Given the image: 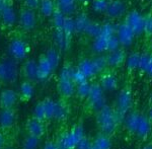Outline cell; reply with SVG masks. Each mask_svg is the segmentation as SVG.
I'll list each match as a JSON object with an SVG mask.
<instances>
[{
    "label": "cell",
    "mask_w": 152,
    "mask_h": 149,
    "mask_svg": "<svg viewBox=\"0 0 152 149\" xmlns=\"http://www.w3.org/2000/svg\"><path fill=\"white\" fill-rule=\"evenodd\" d=\"M78 1H80L82 4H88L91 0H78Z\"/></svg>",
    "instance_id": "cell-53"
},
{
    "label": "cell",
    "mask_w": 152,
    "mask_h": 149,
    "mask_svg": "<svg viewBox=\"0 0 152 149\" xmlns=\"http://www.w3.org/2000/svg\"><path fill=\"white\" fill-rule=\"evenodd\" d=\"M116 31H117V28L114 24L112 23H107L100 26L99 34H102V35H104V36H107V37H111L116 34Z\"/></svg>",
    "instance_id": "cell-40"
},
{
    "label": "cell",
    "mask_w": 152,
    "mask_h": 149,
    "mask_svg": "<svg viewBox=\"0 0 152 149\" xmlns=\"http://www.w3.org/2000/svg\"><path fill=\"white\" fill-rule=\"evenodd\" d=\"M151 130H152V123L150 122V120L148 119L146 114H141L135 135L138 138H140L141 140H146L149 137V135H150Z\"/></svg>",
    "instance_id": "cell-20"
},
{
    "label": "cell",
    "mask_w": 152,
    "mask_h": 149,
    "mask_svg": "<svg viewBox=\"0 0 152 149\" xmlns=\"http://www.w3.org/2000/svg\"><path fill=\"white\" fill-rule=\"evenodd\" d=\"M37 65H38V80L48 79L54 71L53 66L51 65L45 54L40 56L39 60L37 61Z\"/></svg>",
    "instance_id": "cell-16"
},
{
    "label": "cell",
    "mask_w": 152,
    "mask_h": 149,
    "mask_svg": "<svg viewBox=\"0 0 152 149\" xmlns=\"http://www.w3.org/2000/svg\"><path fill=\"white\" fill-rule=\"evenodd\" d=\"M132 104H133L132 89L130 86H125L118 93L116 107H115V110H116L117 114L119 115L121 120L124 119L126 115L131 111Z\"/></svg>",
    "instance_id": "cell-3"
},
{
    "label": "cell",
    "mask_w": 152,
    "mask_h": 149,
    "mask_svg": "<svg viewBox=\"0 0 152 149\" xmlns=\"http://www.w3.org/2000/svg\"><path fill=\"white\" fill-rule=\"evenodd\" d=\"M74 69H75V67H73L70 63H66V64L62 67V69L60 70V73H59L58 78L72 79V75H73V71H74Z\"/></svg>",
    "instance_id": "cell-39"
},
{
    "label": "cell",
    "mask_w": 152,
    "mask_h": 149,
    "mask_svg": "<svg viewBox=\"0 0 152 149\" xmlns=\"http://www.w3.org/2000/svg\"><path fill=\"white\" fill-rule=\"evenodd\" d=\"M41 0H24V5L28 8L35 9L39 6Z\"/></svg>",
    "instance_id": "cell-46"
},
{
    "label": "cell",
    "mask_w": 152,
    "mask_h": 149,
    "mask_svg": "<svg viewBox=\"0 0 152 149\" xmlns=\"http://www.w3.org/2000/svg\"><path fill=\"white\" fill-rule=\"evenodd\" d=\"M26 134L31 136H35L38 138H43L46 134V124L45 121L36 118V117H31L26 120Z\"/></svg>",
    "instance_id": "cell-8"
},
{
    "label": "cell",
    "mask_w": 152,
    "mask_h": 149,
    "mask_svg": "<svg viewBox=\"0 0 152 149\" xmlns=\"http://www.w3.org/2000/svg\"><path fill=\"white\" fill-rule=\"evenodd\" d=\"M66 18H67V15H65V14L62 13L60 10H58L57 7H56V10L52 15V23H53V26H54V28H55V30L63 31Z\"/></svg>",
    "instance_id": "cell-33"
},
{
    "label": "cell",
    "mask_w": 152,
    "mask_h": 149,
    "mask_svg": "<svg viewBox=\"0 0 152 149\" xmlns=\"http://www.w3.org/2000/svg\"><path fill=\"white\" fill-rule=\"evenodd\" d=\"M151 11H152V10H151Z\"/></svg>",
    "instance_id": "cell-59"
},
{
    "label": "cell",
    "mask_w": 152,
    "mask_h": 149,
    "mask_svg": "<svg viewBox=\"0 0 152 149\" xmlns=\"http://www.w3.org/2000/svg\"><path fill=\"white\" fill-rule=\"evenodd\" d=\"M7 3H9V2L5 1V0H0V12H1V10L4 8V6H5Z\"/></svg>",
    "instance_id": "cell-49"
},
{
    "label": "cell",
    "mask_w": 152,
    "mask_h": 149,
    "mask_svg": "<svg viewBox=\"0 0 152 149\" xmlns=\"http://www.w3.org/2000/svg\"><path fill=\"white\" fill-rule=\"evenodd\" d=\"M18 77V68L14 60L0 61V81L12 83Z\"/></svg>",
    "instance_id": "cell-6"
},
{
    "label": "cell",
    "mask_w": 152,
    "mask_h": 149,
    "mask_svg": "<svg viewBox=\"0 0 152 149\" xmlns=\"http://www.w3.org/2000/svg\"><path fill=\"white\" fill-rule=\"evenodd\" d=\"M83 136H84L83 126L81 124H77L69 130L61 133L55 142L60 149H75L76 145Z\"/></svg>",
    "instance_id": "cell-2"
},
{
    "label": "cell",
    "mask_w": 152,
    "mask_h": 149,
    "mask_svg": "<svg viewBox=\"0 0 152 149\" xmlns=\"http://www.w3.org/2000/svg\"><path fill=\"white\" fill-rule=\"evenodd\" d=\"M127 23L130 26L132 31H134L135 36L141 35L143 34V28H144V15L139 12L138 10H131L127 14V16L124 19Z\"/></svg>",
    "instance_id": "cell-10"
},
{
    "label": "cell",
    "mask_w": 152,
    "mask_h": 149,
    "mask_svg": "<svg viewBox=\"0 0 152 149\" xmlns=\"http://www.w3.org/2000/svg\"><path fill=\"white\" fill-rule=\"evenodd\" d=\"M121 44L119 42V39H118L117 35L111 36L109 39H107V52H112V51H115L117 49L120 48Z\"/></svg>",
    "instance_id": "cell-43"
},
{
    "label": "cell",
    "mask_w": 152,
    "mask_h": 149,
    "mask_svg": "<svg viewBox=\"0 0 152 149\" xmlns=\"http://www.w3.org/2000/svg\"><path fill=\"white\" fill-rule=\"evenodd\" d=\"M149 104H150V106H152V90L150 92V96H149Z\"/></svg>",
    "instance_id": "cell-54"
},
{
    "label": "cell",
    "mask_w": 152,
    "mask_h": 149,
    "mask_svg": "<svg viewBox=\"0 0 152 149\" xmlns=\"http://www.w3.org/2000/svg\"><path fill=\"white\" fill-rule=\"evenodd\" d=\"M152 62V55L150 53H143L140 54V59H139V66L138 69L142 72L147 73L149 66Z\"/></svg>",
    "instance_id": "cell-36"
},
{
    "label": "cell",
    "mask_w": 152,
    "mask_h": 149,
    "mask_svg": "<svg viewBox=\"0 0 152 149\" xmlns=\"http://www.w3.org/2000/svg\"><path fill=\"white\" fill-rule=\"evenodd\" d=\"M70 116V107L67 102V99H61L59 101H56L55 107V115L54 120L58 122H65L67 121Z\"/></svg>",
    "instance_id": "cell-22"
},
{
    "label": "cell",
    "mask_w": 152,
    "mask_h": 149,
    "mask_svg": "<svg viewBox=\"0 0 152 149\" xmlns=\"http://www.w3.org/2000/svg\"><path fill=\"white\" fill-rule=\"evenodd\" d=\"M56 7L65 15H70L75 9L76 0H56Z\"/></svg>",
    "instance_id": "cell-29"
},
{
    "label": "cell",
    "mask_w": 152,
    "mask_h": 149,
    "mask_svg": "<svg viewBox=\"0 0 152 149\" xmlns=\"http://www.w3.org/2000/svg\"><path fill=\"white\" fill-rule=\"evenodd\" d=\"M85 101H86L88 107L94 112H97L107 104L104 90L102 88L99 82L90 83L89 93Z\"/></svg>",
    "instance_id": "cell-4"
},
{
    "label": "cell",
    "mask_w": 152,
    "mask_h": 149,
    "mask_svg": "<svg viewBox=\"0 0 152 149\" xmlns=\"http://www.w3.org/2000/svg\"><path fill=\"white\" fill-rule=\"evenodd\" d=\"M57 89L60 96L64 99H68L75 94L76 84L72 79H65V78H58Z\"/></svg>",
    "instance_id": "cell-15"
},
{
    "label": "cell",
    "mask_w": 152,
    "mask_h": 149,
    "mask_svg": "<svg viewBox=\"0 0 152 149\" xmlns=\"http://www.w3.org/2000/svg\"><path fill=\"white\" fill-rule=\"evenodd\" d=\"M76 67L83 73V75H84L87 79H89V78L99 74L94 59H83L78 63V65L76 66Z\"/></svg>",
    "instance_id": "cell-24"
},
{
    "label": "cell",
    "mask_w": 152,
    "mask_h": 149,
    "mask_svg": "<svg viewBox=\"0 0 152 149\" xmlns=\"http://www.w3.org/2000/svg\"><path fill=\"white\" fill-rule=\"evenodd\" d=\"M20 73L26 78V80L28 81H36L38 80V65L37 61L34 59H28L24 61V63L21 65Z\"/></svg>",
    "instance_id": "cell-18"
},
{
    "label": "cell",
    "mask_w": 152,
    "mask_h": 149,
    "mask_svg": "<svg viewBox=\"0 0 152 149\" xmlns=\"http://www.w3.org/2000/svg\"><path fill=\"white\" fill-rule=\"evenodd\" d=\"M89 89H90V83L88 80H86V81H84V82L76 84L75 94L79 97V99H86V97L88 96V93H89Z\"/></svg>",
    "instance_id": "cell-35"
},
{
    "label": "cell",
    "mask_w": 152,
    "mask_h": 149,
    "mask_svg": "<svg viewBox=\"0 0 152 149\" xmlns=\"http://www.w3.org/2000/svg\"><path fill=\"white\" fill-rule=\"evenodd\" d=\"M147 73H148L149 75L152 77V62H151V64L150 66H149V68H148V70H147Z\"/></svg>",
    "instance_id": "cell-52"
},
{
    "label": "cell",
    "mask_w": 152,
    "mask_h": 149,
    "mask_svg": "<svg viewBox=\"0 0 152 149\" xmlns=\"http://www.w3.org/2000/svg\"><path fill=\"white\" fill-rule=\"evenodd\" d=\"M0 19H1L2 24L6 28H10L15 24L18 18H16V12L14 10L11 2L7 3L0 12Z\"/></svg>",
    "instance_id": "cell-21"
},
{
    "label": "cell",
    "mask_w": 152,
    "mask_h": 149,
    "mask_svg": "<svg viewBox=\"0 0 152 149\" xmlns=\"http://www.w3.org/2000/svg\"><path fill=\"white\" fill-rule=\"evenodd\" d=\"M39 6L41 14L45 18H52L56 10V2L54 0H41Z\"/></svg>",
    "instance_id": "cell-28"
},
{
    "label": "cell",
    "mask_w": 152,
    "mask_h": 149,
    "mask_svg": "<svg viewBox=\"0 0 152 149\" xmlns=\"http://www.w3.org/2000/svg\"><path fill=\"white\" fill-rule=\"evenodd\" d=\"M91 146H92V141L84 135L80 139V141L78 142L77 145H76L75 149H89Z\"/></svg>",
    "instance_id": "cell-45"
},
{
    "label": "cell",
    "mask_w": 152,
    "mask_h": 149,
    "mask_svg": "<svg viewBox=\"0 0 152 149\" xmlns=\"http://www.w3.org/2000/svg\"><path fill=\"white\" fill-rule=\"evenodd\" d=\"M116 35L118 39H119V42L121 44V46H125V47L131 45L135 37L134 31H132L130 26L125 20H123L117 26Z\"/></svg>",
    "instance_id": "cell-13"
},
{
    "label": "cell",
    "mask_w": 152,
    "mask_h": 149,
    "mask_svg": "<svg viewBox=\"0 0 152 149\" xmlns=\"http://www.w3.org/2000/svg\"><path fill=\"white\" fill-rule=\"evenodd\" d=\"M55 107H56V101L50 97H46L43 101L39 102L36 104L34 109V117L42 120V121H49V120H54V115H55Z\"/></svg>",
    "instance_id": "cell-5"
},
{
    "label": "cell",
    "mask_w": 152,
    "mask_h": 149,
    "mask_svg": "<svg viewBox=\"0 0 152 149\" xmlns=\"http://www.w3.org/2000/svg\"><path fill=\"white\" fill-rule=\"evenodd\" d=\"M72 80L74 81L75 84H78V83H81V82L86 81L88 79L83 75V73L80 71L77 67H75L74 71H73V75H72Z\"/></svg>",
    "instance_id": "cell-44"
},
{
    "label": "cell",
    "mask_w": 152,
    "mask_h": 149,
    "mask_svg": "<svg viewBox=\"0 0 152 149\" xmlns=\"http://www.w3.org/2000/svg\"><path fill=\"white\" fill-rule=\"evenodd\" d=\"M140 116L141 113H139L138 111H130L124 118L125 128H126V130L128 131L129 134L135 135L139 120H140Z\"/></svg>",
    "instance_id": "cell-23"
},
{
    "label": "cell",
    "mask_w": 152,
    "mask_h": 149,
    "mask_svg": "<svg viewBox=\"0 0 152 149\" xmlns=\"http://www.w3.org/2000/svg\"><path fill=\"white\" fill-rule=\"evenodd\" d=\"M99 85L104 91H114L119 87V80L112 69H105L100 73Z\"/></svg>",
    "instance_id": "cell-11"
},
{
    "label": "cell",
    "mask_w": 152,
    "mask_h": 149,
    "mask_svg": "<svg viewBox=\"0 0 152 149\" xmlns=\"http://www.w3.org/2000/svg\"><path fill=\"white\" fill-rule=\"evenodd\" d=\"M46 57L48 58V60L50 61L51 65L53 66L54 70L58 67V65L60 64V53H59L58 49L56 48H50L47 52L45 53Z\"/></svg>",
    "instance_id": "cell-34"
},
{
    "label": "cell",
    "mask_w": 152,
    "mask_h": 149,
    "mask_svg": "<svg viewBox=\"0 0 152 149\" xmlns=\"http://www.w3.org/2000/svg\"><path fill=\"white\" fill-rule=\"evenodd\" d=\"M143 34L146 38H152V11L144 15Z\"/></svg>",
    "instance_id": "cell-38"
},
{
    "label": "cell",
    "mask_w": 152,
    "mask_h": 149,
    "mask_svg": "<svg viewBox=\"0 0 152 149\" xmlns=\"http://www.w3.org/2000/svg\"><path fill=\"white\" fill-rule=\"evenodd\" d=\"M89 149H96V148H95V147H94V146H91V147H90Z\"/></svg>",
    "instance_id": "cell-56"
},
{
    "label": "cell",
    "mask_w": 152,
    "mask_h": 149,
    "mask_svg": "<svg viewBox=\"0 0 152 149\" xmlns=\"http://www.w3.org/2000/svg\"><path fill=\"white\" fill-rule=\"evenodd\" d=\"M147 117H148V119L150 120V122L152 123V106H150V107H149V111H148V114H147Z\"/></svg>",
    "instance_id": "cell-50"
},
{
    "label": "cell",
    "mask_w": 152,
    "mask_h": 149,
    "mask_svg": "<svg viewBox=\"0 0 152 149\" xmlns=\"http://www.w3.org/2000/svg\"><path fill=\"white\" fill-rule=\"evenodd\" d=\"M110 37L104 36L102 34H99L95 37L94 44H92V49H94V52L97 53H102L107 51V39Z\"/></svg>",
    "instance_id": "cell-32"
},
{
    "label": "cell",
    "mask_w": 152,
    "mask_h": 149,
    "mask_svg": "<svg viewBox=\"0 0 152 149\" xmlns=\"http://www.w3.org/2000/svg\"><path fill=\"white\" fill-rule=\"evenodd\" d=\"M16 112L14 109H1L0 111V128L2 130L11 129L16 121Z\"/></svg>",
    "instance_id": "cell-17"
},
{
    "label": "cell",
    "mask_w": 152,
    "mask_h": 149,
    "mask_svg": "<svg viewBox=\"0 0 152 149\" xmlns=\"http://www.w3.org/2000/svg\"><path fill=\"white\" fill-rule=\"evenodd\" d=\"M139 59H140V53L133 52L130 54L129 57H127L126 60V66H127V71L130 73H133L138 69L139 66Z\"/></svg>",
    "instance_id": "cell-31"
},
{
    "label": "cell",
    "mask_w": 152,
    "mask_h": 149,
    "mask_svg": "<svg viewBox=\"0 0 152 149\" xmlns=\"http://www.w3.org/2000/svg\"><path fill=\"white\" fill-rule=\"evenodd\" d=\"M99 31H100V24L90 20L87 24L86 28H85L84 33L88 34V35H90V36L96 37L99 34Z\"/></svg>",
    "instance_id": "cell-42"
},
{
    "label": "cell",
    "mask_w": 152,
    "mask_h": 149,
    "mask_svg": "<svg viewBox=\"0 0 152 149\" xmlns=\"http://www.w3.org/2000/svg\"><path fill=\"white\" fill-rule=\"evenodd\" d=\"M43 149H60L58 147V145L56 144L55 141H47L44 144Z\"/></svg>",
    "instance_id": "cell-47"
},
{
    "label": "cell",
    "mask_w": 152,
    "mask_h": 149,
    "mask_svg": "<svg viewBox=\"0 0 152 149\" xmlns=\"http://www.w3.org/2000/svg\"><path fill=\"white\" fill-rule=\"evenodd\" d=\"M35 93V86L33 82L28 80H23L19 85V99L23 102H29Z\"/></svg>",
    "instance_id": "cell-25"
},
{
    "label": "cell",
    "mask_w": 152,
    "mask_h": 149,
    "mask_svg": "<svg viewBox=\"0 0 152 149\" xmlns=\"http://www.w3.org/2000/svg\"><path fill=\"white\" fill-rule=\"evenodd\" d=\"M41 138L26 134L21 142V149H39L41 145Z\"/></svg>",
    "instance_id": "cell-30"
},
{
    "label": "cell",
    "mask_w": 152,
    "mask_h": 149,
    "mask_svg": "<svg viewBox=\"0 0 152 149\" xmlns=\"http://www.w3.org/2000/svg\"><path fill=\"white\" fill-rule=\"evenodd\" d=\"M92 146L96 149H112L113 142L111 136L99 132L92 140Z\"/></svg>",
    "instance_id": "cell-27"
},
{
    "label": "cell",
    "mask_w": 152,
    "mask_h": 149,
    "mask_svg": "<svg viewBox=\"0 0 152 149\" xmlns=\"http://www.w3.org/2000/svg\"><path fill=\"white\" fill-rule=\"evenodd\" d=\"M5 137H4L3 134L0 132V149H3L4 148V145H5Z\"/></svg>",
    "instance_id": "cell-48"
},
{
    "label": "cell",
    "mask_w": 152,
    "mask_h": 149,
    "mask_svg": "<svg viewBox=\"0 0 152 149\" xmlns=\"http://www.w3.org/2000/svg\"><path fill=\"white\" fill-rule=\"evenodd\" d=\"M8 52L14 60H23L29 53V46L23 39L14 38L9 43Z\"/></svg>",
    "instance_id": "cell-7"
},
{
    "label": "cell",
    "mask_w": 152,
    "mask_h": 149,
    "mask_svg": "<svg viewBox=\"0 0 152 149\" xmlns=\"http://www.w3.org/2000/svg\"><path fill=\"white\" fill-rule=\"evenodd\" d=\"M141 149H152V142H148L146 143L145 145L143 146Z\"/></svg>",
    "instance_id": "cell-51"
},
{
    "label": "cell",
    "mask_w": 152,
    "mask_h": 149,
    "mask_svg": "<svg viewBox=\"0 0 152 149\" xmlns=\"http://www.w3.org/2000/svg\"><path fill=\"white\" fill-rule=\"evenodd\" d=\"M152 55V43H151V48H150V52H149Z\"/></svg>",
    "instance_id": "cell-55"
},
{
    "label": "cell",
    "mask_w": 152,
    "mask_h": 149,
    "mask_svg": "<svg viewBox=\"0 0 152 149\" xmlns=\"http://www.w3.org/2000/svg\"><path fill=\"white\" fill-rule=\"evenodd\" d=\"M127 55L124 49L119 48L115 51L109 52L107 55H105V61H107V66L110 69H118L122 66L126 64Z\"/></svg>",
    "instance_id": "cell-9"
},
{
    "label": "cell",
    "mask_w": 152,
    "mask_h": 149,
    "mask_svg": "<svg viewBox=\"0 0 152 149\" xmlns=\"http://www.w3.org/2000/svg\"><path fill=\"white\" fill-rule=\"evenodd\" d=\"M7 149H12V148H7Z\"/></svg>",
    "instance_id": "cell-58"
},
{
    "label": "cell",
    "mask_w": 152,
    "mask_h": 149,
    "mask_svg": "<svg viewBox=\"0 0 152 149\" xmlns=\"http://www.w3.org/2000/svg\"><path fill=\"white\" fill-rule=\"evenodd\" d=\"M5 1H7V2H11V0H5Z\"/></svg>",
    "instance_id": "cell-57"
},
{
    "label": "cell",
    "mask_w": 152,
    "mask_h": 149,
    "mask_svg": "<svg viewBox=\"0 0 152 149\" xmlns=\"http://www.w3.org/2000/svg\"><path fill=\"white\" fill-rule=\"evenodd\" d=\"M109 0H91L92 9L95 12H104L107 10Z\"/></svg>",
    "instance_id": "cell-41"
},
{
    "label": "cell",
    "mask_w": 152,
    "mask_h": 149,
    "mask_svg": "<svg viewBox=\"0 0 152 149\" xmlns=\"http://www.w3.org/2000/svg\"><path fill=\"white\" fill-rule=\"evenodd\" d=\"M125 11L126 6L122 0H109V4L104 13L110 18H119L124 15Z\"/></svg>",
    "instance_id": "cell-19"
},
{
    "label": "cell",
    "mask_w": 152,
    "mask_h": 149,
    "mask_svg": "<svg viewBox=\"0 0 152 149\" xmlns=\"http://www.w3.org/2000/svg\"><path fill=\"white\" fill-rule=\"evenodd\" d=\"M36 23H37V16L34 9L28 8V7L21 9L18 15V24L23 30L24 31L33 30L36 26Z\"/></svg>",
    "instance_id": "cell-12"
},
{
    "label": "cell",
    "mask_w": 152,
    "mask_h": 149,
    "mask_svg": "<svg viewBox=\"0 0 152 149\" xmlns=\"http://www.w3.org/2000/svg\"><path fill=\"white\" fill-rule=\"evenodd\" d=\"M122 120L117 114L115 107L105 104L97 112H95V122L96 126L102 133L113 135L116 132Z\"/></svg>",
    "instance_id": "cell-1"
},
{
    "label": "cell",
    "mask_w": 152,
    "mask_h": 149,
    "mask_svg": "<svg viewBox=\"0 0 152 149\" xmlns=\"http://www.w3.org/2000/svg\"><path fill=\"white\" fill-rule=\"evenodd\" d=\"M71 38L72 36L66 34L64 31H57L55 30V34H54V40H55L56 46L59 50L66 51L70 46Z\"/></svg>",
    "instance_id": "cell-26"
},
{
    "label": "cell",
    "mask_w": 152,
    "mask_h": 149,
    "mask_svg": "<svg viewBox=\"0 0 152 149\" xmlns=\"http://www.w3.org/2000/svg\"><path fill=\"white\" fill-rule=\"evenodd\" d=\"M89 19L85 14H79L74 20L75 23V31L76 33H84L85 28H86Z\"/></svg>",
    "instance_id": "cell-37"
},
{
    "label": "cell",
    "mask_w": 152,
    "mask_h": 149,
    "mask_svg": "<svg viewBox=\"0 0 152 149\" xmlns=\"http://www.w3.org/2000/svg\"><path fill=\"white\" fill-rule=\"evenodd\" d=\"M19 99L18 92L12 88H5L0 92V107L14 109Z\"/></svg>",
    "instance_id": "cell-14"
}]
</instances>
